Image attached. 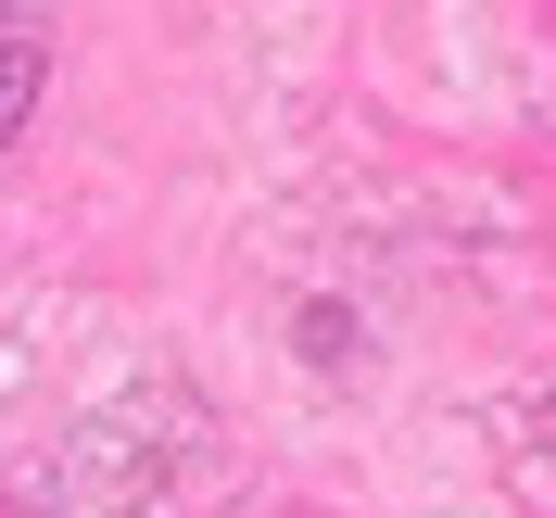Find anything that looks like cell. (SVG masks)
Instances as JSON below:
<instances>
[{
    "instance_id": "cell-1",
    "label": "cell",
    "mask_w": 556,
    "mask_h": 518,
    "mask_svg": "<svg viewBox=\"0 0 556 518\" xmlns=\"http://www.w3.org/2000/svg\"><path fill=\"white\" fill-rule=\"evenodd\" d=\"M26 102H38V51H0V139L26 127Z\"/></svg>"
}]
</instances>
